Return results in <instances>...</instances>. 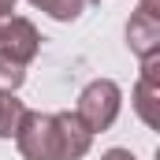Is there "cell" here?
<instances>
[{
    "label": "cell",
    "instance_id": "obj_1",
    "mask_svg": "<svg viewBox=\"0 0 160 160\" xmlns=\"http://www.w3.org/2000/svg\"><path fill=\"white\" fill-rule=\"evenodd\" d=\"M22 160H82L93 145V134L75 112H26L15 130Z\"/></svg>",
    "mask_w": 160,
    "mask_h": 160
},
{
    "label": "cell",
    "instance_id": "obj_2",
    "mask_svg": "<svg viewBox=\"0 0 160 160\" xmlns=\"http://www.w3.org/2000/svg\"><path fill=\"white\" fill-rule=\"evenodd\" d=\"M119 108H123V89L112 78H97V82H89L78 93L75 116H78V123L89 134H101V130H108V127L116 123Z\"/></svg>",
    "mask_w": 160,
    "mask_h": 160
},
{
    "label": "cell",
    "instance_id": "obj_3",
    "mask_svg": "<svg viewBox=\"0 0 160 160\" xmlns=\"http://www.w3.org/2000/svg\"><path fill=\"white\" fill-rule=\"evenodd\" d=\"M0 52H8L15 63L26 67V63L41 52V34H38V26H34L30 19H22V15H11V19L0 26Z\"/></svg>",
    "mask_w": 160,
    "mask_h": 160
},
{
    "label": "cell",
    "instance_id": "obj_4",
    "mask_svg": "<svg viewBox=\"0 0 160 160\" xmlns=\"http://www.w3.org/2000/svg\"><path fill=\"white\" fill-rule=\"evenodd\" d=\"M134 112L145 127L160 130V56L142 60V78L134 82Z\"/></svg>",
    "mask_w": 160,
    "mask_h": 160
},
{
    "label": "cell",
    "instance_id": "obj_5",
    "mask_svg": "<svg viewBox=\"0 0 160 160\" xmlns=\"http://www.w3.org/2000/svg\"><path fill=\"white\" fill-rule=\"evenodd\" d=\"M127 45L138 60H149V56H160V15L153 11H134L130 22H127Z\"/></svg>",
    "mask_w": 160,
    "mask_h": 160
},
{
    "label": "cell",
    "instance_id": "obj_6",
    "mask_svg": "<svg viewBox=\"0 0 160 160\" xmlns=\"http://www.w3.org/2000/svg\"><path fill=\"white\" fill-rule=\"evenodd\" d=\"M22 116H26V104L15 93H0V138H15Z\"/></svg>",
    "mask_w": 160,
    "mask_h": 160
},
{
    "label": "cell",
    "instance_id": "obj_7",
    "mask_svg": "<svg viewBox=\"0 0 160 160\" xmlns=\"http://www.w3.org/2000/svg\"><path fill=\"white\" fill-rule=\"evenodd\" d=\"M38 11H45L48 19L56 22H75L82 11H86V0H30Z\"/></svg>",
    "mask_w": 160,
    "mask_h": 160
},
{
    "label": "cell",
    "instance_id": "obj_8",
    "mask_svg": "<svg viewBox=\"0 0 160 160\" xmlns=\"http://www.w3.org/2000/svg\"><path fill=\"white\" fill-rule=\"evenodd\" d=\"M22 82H26V67L15 63L8 52H0V93H15Z\"/></svg>",
    "mask_w": 160,
    "mask_h": 160
},
{
    "label": "cell",
    "instance_id": "obj_9",
    "mask_svg": "<svg viewBox=\"0 0 160 160\" xmlns=\"http://www.w3.org/2000/svg\"><path fill=\"white\" fill-rule=\"evenodd\" d=\"M101 160H134L130 149H108V153H101Z\"/></svg>",
    "mask_w": 160,
    "mask_h": 160
},
{
    "label": "cell",
    "instance_id": "obj_10",
    "mask_svg": "<svg viewBox=\"0 0 160 160\" xmlns=\"http://www.w3.org/2000/svg\"><path fill=\"white\" fill-rule=\"evenodd\" d=\"M15 4H19V0H0V26L15 15Z\"/></svg>",
    "mask_w": 160,
    "mask_h": 160
},
{
    "label": "cell",
    "instance_id": "obj_11",
    "mask_svg": "<svg viewBox=\"0 0 160 160\" xmlns=\"http://www.w3.org/2000/svg\"><path fill=\"white\" fill-rule=\"evenodd\" d=\"M138 8H142V11H153V15H160V0H142Z\"/></svg>",
    "mask_w": 160,
    "mask_h": 160
}]
</instances>
